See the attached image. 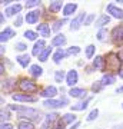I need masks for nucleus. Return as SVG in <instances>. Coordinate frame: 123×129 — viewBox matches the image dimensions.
I'll return each mask as SVG.
<instances>
[{
  "mask_svg": "<svg viewBox=\"0 0 123 129\" xmlns=\"http://www.w3.org/2000/svg\"><path fill=\"white\" fill-rule=\"evenodd\" d=\"M12 109H17L20 112V118H27V119H37L40 112L32 108H19V106H10Z\"/></svg>",
  "mask_w": 123,
  "mask_h": 129,
  "instance_id": "obj_1",
  "label": "nucleus"
},
{
  "mask_svg": "<svg viewBox=\"0 0 123 129\" xmlns=\"http://www.w3.org/2000/svg\"><path fill=\"white\" fill-rule=\"evenodd\" d=\"M120 60H119L117 55H114V53H110L107 57H106V63H105V68L107 70H119L120 68Z\"/></svg>",
  "mask_w": 123,
  "mask_h": 129,
  "instance_id": "obj_2",
  "label": "nucleus"
},
{
  "mask_svg": "<svg viewBox=\"0 0 123 129\" xmlns=\"http://www.w3.org/2000/svg\"><path fill=\"white\" fill-rule=\"evenodd\" d=\"M19 88L22 89L23 92H36L37 90V85L34 82H32V80H27V79H23V80H20V83H19Z\"/></svg>",
  "mask_w": 123,
  "mask_h": 129,
  "instance_id": "obj_3",
  "label": "nucleus"
},
{
  "mask_svg": "<svg viewBox=\"0 0 123 129\" xmlns=\"http://www.w3.org/2000/svg\"><path fill=\"white\" fill-rule=\"evenodd\" d=\"M113 42L116 45H123V26L113 29Z\"/></svg>",
  "mask_w": 123,
  "mask_h": 129,
  "instance_id": "obj_4",
  "label": "nucleus"
},
{
  "mask_svg": "<svg viewBox=\"0 0 123 129\" xmlns=\"http://www.w3.org/2000/svg\"><path fill=\"white\" fill-rule=\"evenodd\" d=\"M43 105L46 108H52V109H56V108H63L66 105V99H62V101H55V99H47L45 101Z\"/></svg>",
  "mask_w": 123,
  "mask_h": 129,
  "instance_id": "obj_5",
  "label": "nucleus"
},
{
  "mask_svg": "<svg viewBox=\"0 0 123 129\" xmlns=\"http://www.w3.org/2000/svg\"><path fill=\"white\" fill-rule=\"evenodd\" d=\"M107 12H109L113 17H116V19H123V10L119 9V7H116L114 5H109V6H107Z\"/></svg>",
  "mask_w": 123,
  "mask_h": 129,
  "instance_id": "obj_6",
  "label": "nucleus"
},
{
  "mask_svg": "<svg viewBox=\"0 0 123 129\" xmlns=\"http://www.w3.org/2000/svg\"><path fill=\"white\" fill-rule=\"evenodd\" d=\"M14 36V32H13V29H5L3 32L0 33V42H6V40H9V39H12V37Z\"/></svg>",
  "mask_w": 123,
  "mask_h": 129,
  "instance_id": "obj_7",
  "label": "nucleus"
},
{
  "mask_svg": "<svg viewBox=\"0 0 123 129\" xmlns=\"http://www.w3.org/2000/svg\"><path fill=\"white\" fill-rule=\"evenodd\" d=\"M39 16H40V12H37V10H33V12L27 13V16H26V20H27V23L33 24V23H36L37 20H39Z\"/></svg>",
  "mask_w": 123,
  "mask_h": 129,
  "instance_id": "obj_8",
  "label": "nucleus"
},
{
  "mask_svg": "<svg viewBox=\"0 0 123 129\" xmlns=\"http://www.w3.org/2000/svg\"><path fill=\"white\" fill-rule=\"evenodd\" d=\"M76 82H77V72H76V70H70V72L67 73L66 83H67L69 86H73Z\"/></svg>",
  "mask_w": 123,
  "mask_h": 129,
  "instance_id": "obj_9",
  "label": "nucleus"
},
{
  "mask_svg": "<svg viewBox=\"0 0 123 129\" xmlns=\"http://www.w3.org/2000/svg\"><path fill=\"white\" fill-rule=\"evenodd\" d=\"M69 93H70L72 98H85L86 96V90L85 89H80V88H72Z\"/></svg>",
  "mask_w": 123,
  "mask_h": 129,
  "instance_id": "obj_10",
  "label": "nucleus"
},
{
  "mask_svg": "<svg viewBox=\"0 0 123 129\" xmlns=\"http://www.w3.org/2000/svg\"><path fill=\"white\" fill-rule=\"evenodd\" d=\"M37 32L40 33L42 36H45V37H49V36H50V29H49V26H47L46 23L37 24Z\"/></svg>",
  "mask_w": 123,
  "mask_h": 129,
  "instance_id": "obj_11",
  "label": "nucleus"
},
{
  "mask_svg": "<svg viewBox=\"0 0 123 129\" xmlns=\"http://www.w3.org/2000/svg\"><path fill=\"white\" fill-rule=\"evenodd\" d=\"M83 19H85V13L79 14L77 17H76V19L72 22V23H70V29H72V30H77V29L80 27V23H82Z\"/></svg>",
  "mask_w": 123,
  "mask_h": 129,
  "instance_id": "obj_12",
  "label": "nucleus"
},
{
  "mask_svg": "<svg viewBox=\"0 0 123 129\" xmlns=\"http://www.w3.org/2000/svg\"><path fill=\"white\" fill-rule=\"evenodd\" d=\"M56 93H57V89H56L55 86H49V88H46L40 95L42 96H45V98H53Z\"/></svg>",
  "mask_w": 123,
  "mask_h": 129,
  "instance_id": "obj_13",
  "label": "nucleus"
},
{
  "mask_svg": "<svg viewBox=\"0 0 123 129\" xmlns=\"http://www.w3.org/2000/svg\"><path fill=\"white\" fill-rule=\"evenodd\" d=\"M76 9H77V5H76V3H69V5L64 6L63 14H64V16H70V14H72Z\"/></svg>",
  "mask_w": 123,
  "mask_h": 129,
  "instance_id": "obj_14",
  "label": "nucleus"
},
{
  "mask_svg": "<svg viewBox=\"0 0 123 129\" xmlns=\"http://www.w3.org/2000/svg\"><path fill=\"white\" fill-rule=\"evenodd\" d=\"M93 66H95L96 69L103 70V69H105V59H103L102 56H96L95 62H93Z\"/></svg>",
  "mask_w": 123,
  "mask_h": 129,
  "instance_id": "obj_15",
  "label": "nucleus"
},
{
  "mask_svg": "<svg viewBox=\"0 0 123 129\" xmlns=\"http://www.w3.org/2000/svg\"><path fill=\"white\" fill-rule=\"evenodd\" d=\"M13 99L19 102H33L34 101V98L29 96V95H13Z\"/></svg>",
  "mask_w": 123,
  "mask_h": 129,
  "instance_id": "obj_16",
  "label": "nucleus"
},
{
  "mask_svg": "<svg viewBox=\"0 0 123 129\" xmlns=\"http://www.w3.org/2000/svg\"><path fill=\"white\" fill-rule=\"evenodd\" d=\"M64 43H66V37H64L63 35H57V36L52 40V45H53V46H62Z\"/></svg>",
  "mask_w": 123,
  "mask_h": 129,
  "instance_id": "obj_17",
  "label": "nucleus"
},
{
  "mask_svg": "<svg viewBox=\"0 0 123 129\" xmlns=\"http://www.w3.org/2000/svg\"><path fill=\"white\" fill-rule=\"evenodd\" d=\"M92 101V98H89V99H86L85 102H80V103H77V105H73L72 106V111H83V109H86L87 108V103Z\"/></svg>",
  "mask_w": 123,
  "mask_h": 129,
  "instance_id": "obj_18",
  "label": "nucleus"
},
{
  "mask_svg": "<svg viewBox=\"0 0 123 129\" xmlns=\"http://www.w3.org/2000/svg\"><path fill=\"white\" fill-rule=\"evenodd\" d=\"M42 73H43V70H42V68L39 66V64H33L32 68H30V75L34 76V78L42 76Z\"/></svg>",
  "mask_w": 123,
  "mask_h": 129,
  "instance_id": "obj_19",
  "label": "nucleus"
},
{
  "mask_svg": "<svg viewBox=\"0 0 123 129\" xmlns=\"http://www.w3.org/2000/svg\"><path fill=\"white\" fill-rule=\"evenodd\" d=\"M20 10H22V6L14 5V6H12V7H7V9H6V14H7V16H13L14 13H19Z\"/></svg>",
  "mask_w": 123,
  "mask_h": 129,
  "instance_id": "obj_20",
  "label": "nucleus"
},
{
  "mask_svg": "<svg viewBox=\"0 0 123 129\" xmlns=\"http://www.w3.org/2000/svg\"><path fill=\"white\" fill-rule=\"evenodd\" d=\"M73 120H76V116L74 115H72V113H67V115H64L63 118H62V120H60L59 123L63 126V125H66V123H70V122H73Z\"/></svg>",
  "mask_w": 123,
  "mask_h": 129,
  "instance_id": "obj_21",
  "label": "nucleus"
},
{
  "mask_svg": "<svg viewBox=\"0 0 123 129\" xmlns=\"http://www.w3.org/2000/svg\"><path fill=\"white\" fill-rule=\"evenodd\" d=\"M110 22V17L109 16H100V17L97 19V20H96V26H97V27H102V26H105V24H107Z\"/></svg>",
  "mask_w": 123,
  "mask_h": 129,
  "instance_id": "obj_22",
  "label": "nucleus"
},
{
  "mask_svg": "<svg viewBox=\"0 0 123 129\" xmlns=\"http://www.w3.org/2000/svg\"><path fill=\"white\" fill-rule=\"evenodd\" d=\"M14 85H16V82H14L13 79H7V80L3 83V90H5V92H10V90L13 89Z\"/></svg>",
  "mask_w": 123,
  "mask_h": 129,
  "instance_id": "obj_23",
  "label": "nucleus"
},
{
  "mask_svg": "<svg viewBox=\"0 0 123 129\" xmlns=\"http://www.w3.org/2000/svg\"><path fill=\"white\" fill-rule=\"evenodd\" d=\"M57 116H59V115H56V113H50V115H47V116H46V122H45V125H43V128H47L49 125H52L56 119H57Z\"/></svg>",
  "mask_w": 123,
  "mask_h": 129,
  "instance_id": "obj_24",
  "label": "nucleus"
},
{
  "mask_svg": "<svg viewBox=\"0 0 123 129\" xmlns=\"http://www.w3.org/2000/svg\"><path fill=\"white\" fill-rule=\"evenodd\" d=\"M43 46H45V40L36 42V45H34V47H33V55H39V53L42 52V49H43Z\"/></svg>",
  "mask_w": 123,
  "mask_h": 129,
  "instance_id": "obj_25",
  "label": "nucleus"
},
{
  "mask_svg": "<svg viewBox=\"0 0 123 129\" xmlns=\"http://www.w3.org/2000/svg\"><path fill=\"white\" fill-rule=\"evenodd\" d=\"M17 62L22 64V66H27L29 62H30V56H29V55H22V56H19V57H17Z\"/></svg>",
  "mask_w": 123,
  "mask_h": 129,
  "instance_id": "obj_26",
  "label": "nucleus"
},
{
  "mask_svg": "<svg viewBox=\"0 0 123 129\" xmlns=\"http://www.w3.org/2000/svg\"><path fill=\"white\" fill-rule=\"evenodd\" d=\"M114 80H116V78H114L113 75H105L103 79H102V83H103V85H112Z\"/></svg>",
  "mask_w": 123,
  "mask_h": 129,
  "instance_id": "obj_27",
  "label": "nucleus"
},
{
  "mask_svg": "<svg viewBox=\"0 0 123 129\" xmlns=\"http://www.w3.org/2000/svg\"><path fill=\"white\" fill-rule=\"evenodd\" d=\"M50 53H52V47H47V49H45V50L39 55V59H40L42 62H45V60H47V57H49Z\"/></svg>",
  "mask_w": 123,
  "mask_h": 129,
  "instance_id": "obj_28",
  "label": "nucleus"
},
{
  "mask_svg": "<svg viewBox=\"0 0 123 129\" xmlns=\"http://www.w3.org/2000/svg\"><path fill=\"white\" fill-rule=\"evenodd\" d=\"M50 12H59L60 9H62V2H53V3H50Z\"/></svg>",
  "mask_w": 123,
  "mask_h": 129,
  "instance_id": "obj_29",
  "label": "nucleus"
},
{
  "mask_svg": "<svg viewBox=\"0 0 123 129\" xmlns=\"http://www.w3.org/2000/svg\"><path fill=\"white\" fill-rule=\"evenodd\" d=\"M19 129H34L33 128V125L27 120H22L20 123H19Z\"/></svg>",
  "mask_w": 123,
  "mask_h": 129,
  "instance_id": "obj_30",
  "label": "nucleus"
},
{
  "mask_svg": "<svg viewBox=\"0 0 123 129\" xmlns=\"http://www.w3.org/2000/svg\"><path fill=\"white\" fill-rule=\"evenodd\" d=\"M93 53H95V46H93V45H89L87 49H86V57L90 59L92 56H93Z\"/></svg>",
  "mask_w": 123,
  "mask_h": 129,
  "instance_id": "obj_31",
  "label": "nucleus"
},
{
  "mask_svg": "<svg viewBox=\"0 0 123 129\" xmlns=\"http://www.w3.org/2000/svg\"><path fill=\"white\" fill-rule=\"evenodd\" d=\"M64 56V52L63 50H59V52H56V55L53 56V59H55V62L56 63H59L60 60H62V57Z\"/></svg>",
  "mask_w": 123,
  "mask_h": 129,
  "instance_id": "obj_32",
  "label": "nucleus"
},
{
  "mask_svg": "<svg viewBox=\"0 0 123 129\" xmlns=\"http://www.w3.org/2000/svg\"><path fill=\"white\" fill-rule=\"evenodd\" d=\"M24 37H27L29 40H34L36 39V33L32 32V30H26L24 32Z\"/></svg>",
  "mask_w": 123,
  "mask_h": 129,
  "instance_id": "obj_33",
  "label": "nucleus"
},
{
  "mask_svg": "<svg viewBox=\"0 0 123 129\" xmlns=\"http://www.w3.org/2000/svg\"><path fill=\"white\" fill-rule=\"evenodd\" d=\"M97 115H99V111H97V109H93V111L89 113V116H87V120H95L96 118H97Z\"/></svg>",
  "mask_w": 123,
  "mask_h": 129,
  "instance_id": "obj_34",
  "label": "nucleus"
},
{
  "mask_svg": "<svg viewBox=\"0 0 123 129\" xmlns=\"http://www.w3.org/2000/svg\"><path fill=\"white\" fill-rule=\"evenodd\" d=\"M55 78H56V82H62V79L64 78V72L63 70H57L55 75Z\"/></svg>",
  "mask_w": 123,
  "mask_h": 129,
  "instance_id": "obj_35",
  "label": "nucleus"
},
{
  "mask_svg": "<svg viewBox=\"0 0 123 129\" xmlns=\"http://www.w3.org/2000/svg\"><path fill=\"white\" fill-rule=\"evenodd\" d=\"M10 118L9 112H5V111H0V122H3V120H7Z\"/></svg>",
  "mask_w": 123,
  "mask_h": 129,
  "instance_id": "obj_36",
  "label": "nucleus"
},
{
  "mask_svg": "<svg viewBox=\"0 0 123 129\" xmlns=\"http://www.w3.org/2000/svg\"><path fill=\"white\" fill-rule=\"evenodd\" d=\"M106 35H107V30L102 29L100 32L97 33V39H99V40H105V39H106Z\"/></svg>",
  "mask_w": 123,
  "mask_h": 129,
  "instance_id": "obj_37",
  "label": "nucleus"
},
{
  "mask_svg": "<svg viewBox=\"0 0 123 129\" xmlns=\"http://www.w3.org/2000/svg\"><path fill=\"white\" fill-rule=\"evenodd\" d=\"M40 5V2H37V0H30V2H26V6L27 7H33V6H39Z\"/></svg>",
  "mask_w": 123,
  "mask_h": 129,
  "instance_id": "obj_38",
  "label": "nucleus"
},
{
  "mask_svg": "<svg viewBox=\"0 0 123 129\" xmlns=\"http://www.w3.org/2000/svg\"><path fill=\"white\" fill-rule=\"evenodd\" d=\"M14 47H16L19 52H23V50H26V47H27V46H26L24 43H17V45H16Z\"/></svg>",
  "mask_w": 123,
  "mask_h": 129,
  "instance_id": "obj_39",
  "label": "nucleus"
},
{
  "mask_svg": "<svg viewBox=\"0 0 123 129\" xmlns=\"http://www.w3.org/2000/svg\"><path fill=\"white\" fill-rule=\"evenodd\" d=\"M79 52H80V49H79L77 46H73L72 49H69V55H76Z\"/></svg>",
  "mask_w": 123,
  "mask_h": 129,
  "instance_id": "obj_40",
  "label": "nucleus"
},
{
  "mask_svg": "<svg viewBox=\"0 0 123 129\" xmlns=\"http://www.w3.org/2000/svg\"><path fill=\"white\" fill-rule=\"evenodd\" d=\"M102 88V83H95L93 86H92V89H93V92H99Z\"/></svg>",
  "mask_w": 123,
  "mask_h": 129,
  "instance_id": "obj_41",
  "label": "nucleus"
},
{
  "mask_svg": "<svg viewBox=\"0 0 123 129\" xmlns=\"http://www.w3.org/2000/svg\"><path fill=\"white\" fill-rule=\"evenodd\" d=\"M93 19H95V14H90V16H87V19L85 20V24H90L93 22Z\"/></svg>",
  "mask_w": 123,
  "mask_h": 129,
  "instance_id": "obj_42",
  "label": "nucleus"
},
{
  "mask_svg": "<svg viewBox=\"0 0 123 129\" xmlns=\"http://www.w3.org/2000/svg\"><path fill=\"white\" fill-rule=\"evenodd\" d=\"M63 22H64V20H57V22L55 23V26H53V30H59L60 24H63Z\"/></svg>",
  "mask_w": 123,
  "mask_h": 129,
  "instance_id": "obj_43",
  "label": "nucleus"
},
{
  "mask_svg": "<svg viewBox=\"0 0 123 129\" xmlns=\"http://www.w3.org/2000/svg\"><path fill=\"white\" fill-rule=\"evenodd\" d=\"M0 129H13V126L10 123H2L0 125Z\"/></svg>",
  "mask_w": 123,
  "mask_h": 129,
  "instance_id": "obj_44",
  "label": "nucleus"
},
{
  "mask_svg": "<svg viewBox=\"0 0 123 129\" xmlns=\"http://www.w3.org/2000/svg\"><path fill=\"white\" fill-rule=\"evenodd\" d=\"M20 23H22V17L19 16V17L16 19V22H14V24H16V26H20Z\"/></svg>",
  "mask_w": 123,
  "mask_h": 129,
  "instance_id": "obj_45",
  "label": "nucleus"
},
{
  "mask_svg": "<svg viewBox=\"0 0 123 129\" xmlns=\"http://www.w3.org/2000/svg\"><path fill=\"white\" fill-rule=\"evenodd\" d=\"M117 57H119V60H120V62H123V50H122V52H119Z\"/></svg>",
  "mask_w": 123,
  "mask_h": 129,
  "instance_id": "obj_46",
  "label": "nucleus"
},
{
  "mask_svg": "<svg viewBox=\"0 0 123 129\" xmlns=\"http://www.w3.org/2000/svg\"><path fill=\"white\" fill-rule=\"evenodd\" d=\"M3 72H5V66H3V63H2V62H0V75L3 73Z\"/></svg>",
  "mask_w": 123,
  "mask_h": 129,
  "instance_id": "obj_47",
  "label": "nucleus"
},
{
  "mask_svg": "<svg viewBox=\"0 0 123 129\" xmlns=\"http://www.w3.org/2000/svg\"><path fill=\"white\" fill-rule=\"evenodd\" d=\"M3 22H5V16H3V14L0 13V24L3 23Z\"/></svg>",
  "mask_w": 123,
  "mask_h": 129,
  "instance_id": "obj_48",
  "label": "nucleus"
},
{
  "mask_svg": "<svg viewBox=\"0 0 123 129\" xmlns=\"http://www.w3.org/2000/svg\"><path fill=\"white\" fill-rule=\"evenodd\" d=\"M2 53H5V46L0 45V55H2Z\"/></svg>",
  "mask_w": 123,
  "mask_h": 129,
  "instance_id": "obj_49",
  "label": "nucleus"
},
{
  "mask_svg": "<svg viewBox=\"0 0 123 129\" xmlns=\"http://www.w3.org/2000/svg\"><path fill=\"white\" fill-rule=\"evenodd\" d=\"M79 125H80V123L77 122V123H74V126H73V128H70V129H77V128H79Z\"/></svg>",
  "mask_w": 123,
  "mask_h": 129,
  "instance_id": "obj_50",
  "label": "nucleus"
},
{
  "mask_svg": "<svg viewBox=\"0 0 123 129\" xmlns=\"http://www.w3.org/2000/svg\"><path fill=\"white\" fill-rule=\"evenodd\" d=\"M120 92H123V86H122V88H119V89H117V93H120Z\"/></svg>",
  "mask_w": 123,
  "mask_h": 129,
  "instance_id": "obj_51",
  "label": "nucleus"
},
{
  "mask_svg": "<svg viewBox=\"0 0 123 129\" xmlns=\"http://www.w3.org/2000/svg\"><path fill=\"white\" fill-rule=\"evenodd\" d=\"M119 75H120V78H123V69L120 70V72H119Z\"/></svg>",
  "mask_w": 123,
  "mask_h": 129,
  "instance_id": "obj_52",
  "label": "nucleus"
}]
</instances>
